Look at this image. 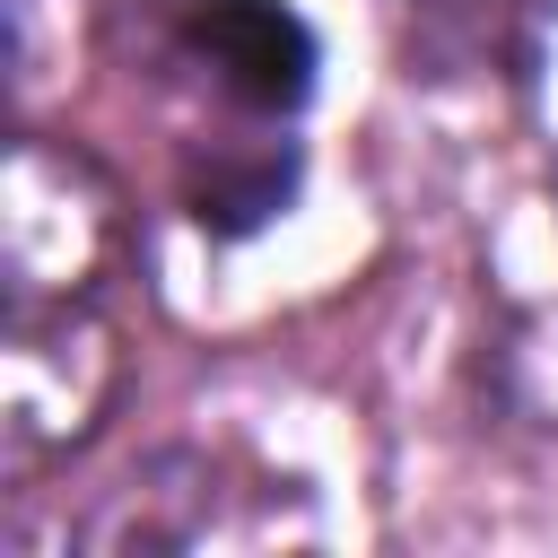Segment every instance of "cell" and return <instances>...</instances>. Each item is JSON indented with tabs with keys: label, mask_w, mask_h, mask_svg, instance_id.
<instances>
[{
	"label": "cell",
	"mask_w": 558,
	"mask_h": 558,
	"mask_svg": "<svg viewBox=\"0 0 558 558\" xmlns=\"http://www.w3.org/2000/svg\"><path fill=\"white\" fill-rule=\"evenodd\" d=\"M105 44L131 78L227 122H288L314 87V35L279 0H113Z\"/></svg>",
	"instance_id": "obj_1"
},
{
	"label": "cell",
	"mask_w": 558,
	"mask_h": 558,
	"mask_svg": "<svg viewBox=\"0 0 558 558\" xmlns=\"http://www.w3.org/2000/svg\"><path fill=\"white\" fill-rule=\"evenodd\" d=\"M131 270V192L122 174L61 131H17L0 157V288L9 305L113 296Z\"/></svg>",
	"instance_id": "obj_2"
},
{
	"label": "cell",
	"mask_w": 558,
	"mask_h": 558,
	"mask_svg": "<svg viewBox=\"0 0 558 558\" xmlns=\"http://www.w3.org/2000/svg\"><path fill=\"white\" fill-rule=\"evenodd\" d=\"M131 375V340L113 296H78V305H9L0 331V480L9 497H26L44 471H61L70 453H87L122 401Z\"/></svg>",
	"instance_id": "obj_3"
},
{
	"label": "cell",
	"mask_w": 558,
	"mask_h": 558,
	"mask_svg": "<svg viewBox=\"0 0 558 558\" xmlns=\"http://www.w3.org/2000/svg\"><path fill=\"white\" fill-rule=\"evenodd\" d=\"M262 488L244 480L227 453L209 445H157L131 471H113V488H96V506H78L61 523L70 549H201V541H262L270 523H244L235 497Z\"/></svg>",
	"instance_id": "obj_4"
}]
</instances>
